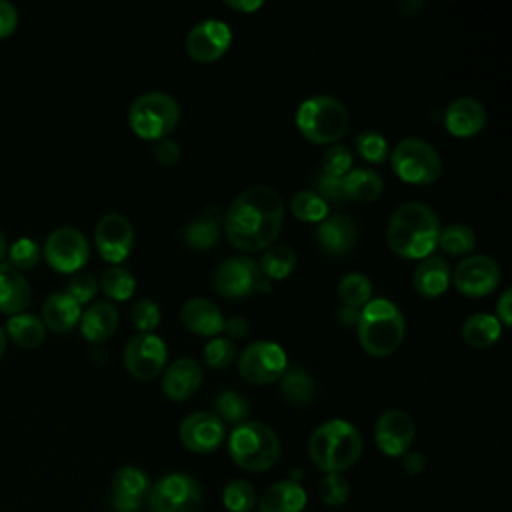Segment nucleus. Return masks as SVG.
Here are the masks:
<instances>
[{"label": "nucleus", "instance_id": "1", "mask_svg": "<svg viewBox=\"0 0 512 512\" xmlns=\"http://www.w3.org/2000/svg\"><path fill=\"white\" fill-rule=\"evenodd\" d=\"M222 222L232 246L244 252L266 250L282 232L284 200L272 186H250L232 200Z\"/></svg>", "mask_w": 512, "mask_h": 512}, {"label": "nucleus", "instance_id": "2", "mask_svg": "<svg viewBox=\"0 0 512 512\" xmlns=\"http://www.w3.org/2000/svg\"><path fill=\"white\" fill-rule=\"evenodd\" d=\"M438 232V214L428 204L410 200L392 212L386 226V242L396 256L422 260L436 248Z\"/></svg>", "mask_w": 512, "mask_h": 512}, {"label": "nucleus", "instance_id": "3", "mask_svg": "<svg viewBox=\"0 0 512 512\" xmlns=\"http://www.w3.org/2000/svg\"><path fill=\"white\" fill-rule=\"evenodd\" d=\"M308 454L318 470L326 474H342L360 460L362 436L358 428L348 420H326L310 434Z\"/></svg>", "mask_w": 512, "mask_h": 512}, {"label": "nucleus", "instance_id": "4", "mask_svg": "<svg viewBox=\"0 0 512 512\" xmlns=\"http://www.w3.org/2000/svg\"><path fill=\"white\" fill-rule=\"evenodd\" d=\"M358 340L366 354L384 358L398 350L404 340L406 322L400 308L386 298L368 300L360 308Z\"/></svg>", "mask_w": 512, "mask_h": 512}, {"label": "nucleus", "instance_id": "5", "mask_svg": "<svg viewBox=\"0 0 512 512\" xmlns=\"http://www.w3.org/2000/svg\"><path fill=\"white\" fill-rule=\"evenodd\" d=\"M228 454L242 470L264 472L276 464L280 456V440L264 422L246 420L236 424L230 432Z\"/></svg>", "mask_w": 512, "mask_h": 512}, {"label": "nucleus", "instance_id": "6", "mask_svg": "<svg viewBox=\"0 0 512 512\" xmlns=\"http://www.w3.org/2000/svg\"><path fill=\"white\" fill-rule=\"evenodd\" d=\"M296 128L312 144H332L348 130L346 106L330 94H314L296 108Z\"/></svg>", "mask_w": 512, "mask_h": 512}, {"label": "nucleus", "instance_id": "7", "mask_svg": "<svg viewBox=\"0 0 512 512\" xmlns=\"http://www.w3.org/2000/svg\"><path fill=\"white\" fill-rule=\"evenodd\" d=\"M180 120V104L168 92L152 90L136 96L128 108L132 132L144 140L166 138Z\"/></svg>", "mask_w": 512, "mask_h": 512}, {"label": "nucleus", "instance_id": "8", "mask_svg": "<svg viewBox=\"0 0 512 512\" xmlns=\"http://www.w3.org/2000/svg\"><path fill=\"white\" fill-rule=\"evenodd\" d=\"M390 164L396 176L410 184H432L442 172L438 150L416 136L402 138L390 154Z\"/></svg>", "mask_w": 512, "mask_h": 512}, {"label": "nucleus", "instance_id": "9", "mask_svg": "<svg viewBox=\"0 0 512 512\" xmlns=\"http://www.w3.org/2000/svg\"><path fill=\"white\" fill-rule=\"evenodd\" d=\"M146 498L150 512H198L202 488L194 476L170 472L150 486Z\"/></svg>", "mask_w": 512, "mask_h": 512}, {"label": "nucleus", "instance_id": "10", "mask_svg": "<svg viewBox=\"0 0 512 512\" xmlns=\"http://www.w3.org/2000/svg\"><path fill=\"white\" fill-rule=\"evenodd\" d=\"M288 368L286 352L280 344L270 340H256L248 344L238 358V372L250 384H270L280 380Z\"/></svg>", "mask_w": 512, "mask_h": 512}, {"label": "nucleus", "instance_id": "11", "mask_svg": "<svg viewBox=\"0 0 512 512\" xmlns=\"http://www.w3.org/2000/svg\"><path fill=\"white\" fill-rule=\"evenodd\" d=\"M166 342L154 332H138L124 346V368L136 380H154L166 366Z\"/></svg>", "mask_w": 512, "mask_h": 512}, {"label": "nucleus", "instance_id": "12", "mask_svg": "<svg viewBox=\"0 0 512 512\" xmlns=\"http://www.w3.org/2000/svg\"><path fill=\"white\" fill-rule=\"evenodd\" d=\"M42 252L54 270L70 274L88 262L90 244L78 228L60 226L46 236Z\"/></svg>", "mask_w": 512, "mask_h": 512}, {"label": "nucleus", "instance_id": "13", "mask_svg": "<svg viewBox=\"0 0 512 512\" xmlns=\"http://www.w3.org/2000/svg\"><path fill=\"white\" fill-rule=\"evenodd\" d=\"M450 280L464 296H488L500 282V266L486 254H472L458 262Z\"/></svg>", "mask_w": 512, "mask_h": 512}, {"label": "nucleus", "instance_id": "14", "mask_svg": "<svg viewBox=\"0 0 512 512\" xmlns=\"http://www.w3.org/2000/svg\"><path fill=\"white\" fill-rule=\"evenodd\" d=\"M232 44V30L226 22L210 18L192 26L186 34V54L202 64L216 62L226 54Z\"/></svg>", "mask_w": 512, "mask_h": 512}, {"label": "nucleus", "instance_id": "15", "mask_svg": "<svg viewBox=\"0 0 512 512\" xmlns=\"http://www.w3.org/2000/svg\"><path fill=\"white\" fill-rule=\"evenodd\" d=\"M416 438V424L406 410H384L374 424V440L382 454L390 458L404 456Z\"/></svg>", "mask_w": 512, "mask_h": 512}, {"label": "nucleus", "instance_id": "16", "mask_svg": "<svg viewBox=\"0 0 512 512\" xmlns=\"http://www.w3.org/2000/svg\"><path fill=\"white\" fill-rule=\"evenodd\" d=\"M260 278L262 274L252 258L230 256L214 270L212 286L224 298H244L256 290Z\"/></svg>", "mask_w": 512, "mask_h": 512}, {"label": "nucleus", "instance_id": "17", "mask_svg": "<svg viewBox=\"0 0 512 512\" xmlns=\"http://www.w3.org/2000/svg\"><path fill=\"white\" fill-rule=\"evenodd\" d=\"M94 240H96L98 254L106 262H112L116 266L132 250V244H134L132 222L118 212L104 214L94 228Z\"/></svg>", "mask_w": 512, "mask_h": 512}, {"label": "nucleus", "instance_id": "18", "mask_svg": "<svg viewBox=\"0 0 512 512\" xmlns=\"http://www.w3.org/2000/svg\"><path fill=\"white\" fill-rule=\"evenodd\" d=\"M182 444L196 454H210L218 450L226 438L224 422L212 412H192L180 422Z\"/></svg>", "mask_w": 512, "mask_h": 512}, {"label": "nucleus", "instance_id": "19", "mask_svg": "<svg viewBox=\"0 0 512 512\" xmlns=\"http://www.w3.org/2000/svg\"><path fill=\"white\" fill-rule=\"evenodd\" d=\"M150 486L148 474L142 468L132 464L120 466L112 476V512H140Z\"/></svg>", "mask_w": 512, "mask_h": 512}, {"label": "nucleus", "instance_id": "20", "mask_svg": "<svg viewBox=\"0 0 512 512\" xmlns=\"http://www.w3.org/2000/svg\"><path fill=\"white\" fill-rule=\"evenodd\" d=\"M202 366L194 358H178L162 374V392L172 402H184L194 396L202 384Z\"/></svg>", "mask_w": 512, "mask_h": 512}, {"label": "nucleus", "instance_id": "21", "mask_svg": "<svg viewBox=\"0 0 512 512\" xmlns=\"http://www.w3.org/2000/svg\"><path fill=\"white\" fill-rule=\"evenodd\" d=\"M358 228L346 214H330L316 226V242L328 256H342L356 246Z\"/></svg>", "mask_w": 512, "mask_h": 512}, {"label": "nucleus", "instance_id": "22", "mask_svg": "<svg viewBox=\"0 0 512 512\" xmlns=\"http://www.w3.org/2000/svg\"><path fill=\"white\" fill-rule=\"evenodd\" d=\"M444 126L452 136L468 138L486 126V108L480 100L460 96L452 100L444 110Z\"/></svg>", "mask_w": 512, "mask_h": 512}, {"label": "nucleus", "instance_id": "23", "mask_svg": "<svg viewBox=\"0 0 512 512\" xmlns=\"http://www.w3.org/2000/svg\"><path fill=\"white\" fill-rule=\"evenodd\" d=\"M182 324L198 336H218L224 330V316L220 308L202 296L188 298L180 308Z\"/></svg>", "mask_w": 512, "mask_h": 512}, {"label": "nucleus", "instance_id": "24", "mask_svg": "<svg viewBox=\"0 0 512 512\" xmlns=\"http://www.w3.org/2000/svg\"><path fill=\"white\" fill-rule=\"evenodd\" d=\"M450 278H452V272H450L448 260L436 254H428L416 266L412 274V286L420 296L436 298L446 292Z\"/></svg>", "mask_w": 512, "mask_h": 512}, {"label": "nucleus", "instance_id": "25", "mask_svg": "<svg viewBox=\"0 0 512 512\" xmlns=\"http://www.w3.org/2000/svg\"><path fill=\"white\" fill-rule=\"evenodd\" d=\"M306 490L292 480L270 484L258 498V512H302L306 508Z\"/></svg>", "mask_w": 512, "mask_h": 512}, {"label": "nucleus", "instance_id": "26", "mask_svg": "<svg viewBox=\"0 0 512 512\" xmlns=\"http://www.w3.org/2000/svg\"><path fill=\"white\" fill-rule=\"evenodd\" d=\"M32 290L26 276L8 262H0V312L18 314L30 304Z\"/></svg>", "mask_w": 512, "mask_h": 512}, {"label": "nucleus", "instance_id": "27", "mask_svg": "<svg viewBox=\"0 0 512 512\" xmlns=\"http://www.w3.org/2000/svg\"><path fill=\"white\" fill-rule=\"evenodd\" d=\"M118 308L110 302H94L80 314V332L90 342H104L118 328Z\"/></svg>", "mask_w": 512, "mask_h": 512}, {"label": "nucleus", "instance_id": "28", "mask_svg": "<svg viewBox=\"0 0 512 512\" xmlns=\"http://www.w3.org/2000/svg\"><path fill=\"white\" fill-rule=\"evenodd\" d=\"M82 308L66 292H52L42 304V322L54 332H68L80 322Z\"/></svg>", "mask_w": 512, "mask_h": 512}, {"label": "nucleus", "instance_id": "29", "mask_svg": "<svg viewBox=\"0 0 512 512\" xmlns=\"http://www.w3.org/2000/svg\"><path fill=\"white\" fill-rule=\"evenodd\" d=\"M342 190L346 200L368 204L382 194L384 180L378 172L370 168H352L348 174L342 176Z\"/></svg>", "mask_w": 512, "mask_h": 512}, {"label": "nucleus", "instance_id": "30", "mask_svg": "<svg viewBox=\"0 0 512 512\" xmlns=\"http://www.w3.org/2000/svg\"><path fill=\"white\" fill-rule=\"evenodd\" d=\"M220 224L222 212L216 206L206 208L198 218L186 224L184 228V242L194 250H208L216 246L220 238Z\"/></svg>", "mask_w": 512, "mask_h": 512}, {"label": "nucleus", "instance_id": "31", "mask_svg": "<svg viewBox=\"0 0 512 512\" xmlns=\"http://www.w3.org/2000/svg\"><path fill=\"white\" fill-rule=\"evenodd\" d=\"M462 340L472 348H490L502 334V324L494 314L476 312L462 324Z\"/></svg>", "mask_w": 512, "mask_h": 512}, {"label": "nucleus", "instance_id": "32", "mask_svg": "<svg viewBox=\"0 0 512 512\" xmlns=\"http://www.w3.org/2000/svg\"><path fill=\"white\" fill-rule=\"evenodd\" d=\"M280 392L286 402L304 406L310 404L316 396V382L302 366H290L280 376Z\"/></svg>", "mask_w": 512, "mask_h": 512}, {"label": "nucleus", "instance_id": "33", "mask_svg": "<svg viewBox=\"0 0 512 512\" xmlns=\"http://www.w3.org/2000/svg\"><path fill=\"white\" fill-rule=\"evenodd\" d=\"M6 332L18 346L36 348L46 336V326L42 318L32 312H18L8 318Z\"/></svg>", "mask_w": 512, "mask_h": 512}, {"label": "nucleus", "instance_id": "34", "mask_svg": "<svg viewBox=\"0 0 512 512\" xmlns=\"http://www.w3.org/2000/svg\"><path fill=\"white\" fill-rule=\"evenodd\" d=\"M296 268V252L286 244H272L264 250L258 270L266 280H282Z\"/></svg>", "mask_w": 512, "mask_h": 512}, {"label": "nucleus", "instance_id": "35", "mask_svg": "<svg viewBox=\"0 0 512 512\" xmlns=\"http://www.w3.org/2000/svg\"><path fill=\"white\" fill-rule=\"evenodd\" d=\"M436 246L448 256H464L474 250L476 234L468 224L454 222V224L440 228Z\"/></svg>", "mask_w": 512, "mask_h": 512}, {"label": "nucleus", "instance_id": "36", "mask_svg": "<svg viewBox=\"0 0 512 512\" xmlns=\"http://www.w3.org/2000/svg\"><path fill=\"white\" fill-rule=\"evenodd\" d=\"M372 296V282L368 280V276L360 274V272H348L346 276L340 278L338 282V298L342 302V306H350V308H362Z\"/></svg>", "mask_w": 512, "mask_h": 512}, {"label": "nucleus", "instance_id": "37", "mask_svg": "<svg viewBox=\"0 0 512 512\" xmlns=\"http://www.w3.org/2000/svg\"><path fill=\"white\" fill-rule=\"evenodd\" d=\"M214 408H216V416L228 424H242L250 414L248 400L234 390L218 392L214 398Z\"/></svg>", "mask_w": 512, "mask_h": 512}, {"label": "nucleus", "instance_id": "38", "mask_svg": "<svg viewBox=\"0 0 512 512\" xmlns=\"http://www.w3.org/2000/svg\"><path fill=\"white\" fill-rule=\"evenodd\" d=\"M290 212L302 222H320L328 216V204L314 190H298L290 200Z\"/></svg>", "mask_w": 512, "mask_h": 512}, {"label": "nucleus", "instance_id": "39", "mask_svg": "<svg viewBox=\"0 0 512 512\" xmlns=\"http://www.w3.org/2000/svg\"><path fill=\"white\" fill-rule=\"evenodd\" d=\"M222 502L228 512H252L256 508V490L244 478H234L224 486Z\"/></svg>", "mask_w": 512, "mask_h": 512}, {"label": "nucleus", "instance_id": "40", "mask_svg": "<svg viewBox=\"0 0 512 512\" xmlns=\"http://www.w3.org/2000/svg\"><path fill=\"white\" fill-rule=\"evenodd\" d=\"M100 286L112 300H128L136 290V278L126 268L112 264L102 272Z\"/></svg>", "mask_w": 512, "mask_h": 512}, {"label": "nucleus", "instance_id": "41", "mask_svg": "<svg viewBox=\"0 0 512 512\" xmlns=\"http://www.w3.org/2000/svg\"><path fill=\"white\" fill-rule=\"evenodd\" d=\"M354 148L362 160L372 162V164H380L388 156V142H386L384 134H380L378 130H372V128L358 132V136L354 140Z\"/></svg>", "mask_w": 512, "mask_h": 512}, {"label": "nucleus", "instance_id": "42", "mask_svg": "<svg viewBox=\"0 0 512 512\" xmlns=\"http://www.w3.org/2000/svg\"><path fill=\"white\" fill-rule=\"evenodd\" d=\"M6 254H8V264H12L14 268H18L22 272V270L34 268L38 264V260L42 256V248L34 238L20 236L8 246Z\"/></svg>", "mask_w": 512, "mask_h": 512}, {"label": "nucleus", "instance_id": "43", "mask_svg": "<svg viewBox=\"0 0 512 512\" xmlns=\"http://www.w3.org/2000/svg\"><path fill=\"white\" fill-rule=\"evenodd\" d=\"M236 360V346L230 338L214 336L204 346V362L210 370H226Z\"/></svg>", "mask_w": 512, "mask_h": 512}, {"label": "nucleus", "instance_id": "44", "mask_svg": "<svg viewBox=\"0 0 512 512\" xmlns=\"http://www.w3.org/2000/svg\"><path fill=\"white\" fill-rule=\"evenodd\" d=\"M318 496L326 506H342L350 496V484L346 476L340 472L324 474V478L318 484Z\"/></svg>", "mask_w": 512, "mask_h": 512}, {"label": "nucleus", "instance_id": "45", "mask_svg": "<svg viewBox=\"0 0 512 512\" xmlns=\"http://www.w3.org/2000/svg\"><path fill=\"white\" fill-rule=\"evenodd\" d=\"M312 190L326 202V204H344L346 196L342 190V178L326 174L324 170H316L312 174Z\"/></svg>", "mask_w": 512, "mask_h": 512}, {"label": "nucleus", "instance_id": "46", "mask_svg": "<svg viewBox=\"0 0 512 512\" xmlns=\"http://www.w3.org/2000/svg\"><path fill=\"white\" fill-rule=\"evenodd\" d=\"M160 308L150 298H140L130 308V320L140 332H152L160 324Z\"/></svg>", "mask_w": 512, "mask_h": 512}, {"label": "nucleus", "instance_id": "47", "mask_svg": "<svg viewBox=\"0 0 512 512\" xmlns=\"http://www.w3.org/2000/svg\"><path fill=\"white\" fill-rule=\"evenodd\" d=\"M320 170H324L326 174L342 178L344 174H348L352 170V154H350V150L346 146H342V144H332L324 152Z\"/></svg>", "mask_w": 512, "mask_h": 512}, {"label": "nucleus", "instance_id": "48", "mask_svg": "<svg viewBox=\"0 0 512 512\" xmlns=\"http://www.w3.org/2000/svg\"><path fill=\"white\" fill-rule=\"evenodd\" d=\"M64 292L70 294L82 306V304L90 302L96 296L98 280L90 272H74L72 278L68 280V288Z\"/></svg>", "mask_w": 512, "mask_h": 512}, {"label": "nucleus", "instance_id": "49", "mask_svg": "<svg viewBox=\"0 0 512 512\" xmlns=\"http://www.w3.org/2000/svg\"><path fill=\"white\" fill-rule=\"evenodd\" d=\"M152 154H154V160L162 166H174L178 160H180V146L176 140H170V138H162V140H156L154 148H152Z\"/></svg>", "mask_w": 512, "mask_h": 512}, {"label": "nucleus", "instance_id": "50", "mask_svg": "<svg viewBox=\"0 0 512 512\" xmlns=\"http://www.w3.org/2000/svg\"><path fill=\"white\" fill-rule=\"evenodd\" d=\"M18 26V10L10 0H0V38L10 36Z\"/></svg>", "mask_w": 512, "mask_h": 512}, {"label": "nucleus", "instance_id": "51", "mask_svg": "<svg viewBox=\"0 0 512 512\" xmlns=\"http://www.w3.org/2000/svg\"><path fill=\"white\" fill-rule=\"evenodd\" d=\"M510 308H512V290L506 288V290L500 294L498 304H496V318H498V322L502 320V324H506V326L512 324V312H510Z\"/></svg>", "mask_w": 512, "mask_h": 512}, {"label": "nucleus", "instance_id": "52", "mask_svg": "<svg viewBox=\"0 0 512 512\" xmlns=\"http://www.w3.org/2000/svg\"><path fill=\"white\" fill-rule=\"evenodd\" d=\"M224 332L230 336V340H238L244 338L248 334V322L242 316H232L228 320H224Z\"/></svg>", "mask_w": 512, "mask_h": 512}, {"label": "nucleus", "instance_id": "53", "mask_svg": "<svg viewBox=\"0 0 512 512\" xmlns=\"http://www.w3.org/2000/svg\"><path fill=\"white\" fill-rule=\"evenodd\" d=\"M402 466L408 474H420L424 468H426V458L422 456V452H416V450H408L404 456H402Z\"/></svg>", "mask_w": 512, "mask_h": 512}, {"label": "nucleus", "instance_id": "54", "mask_svg": "<svg viewBox=\"0 0 512 512\" xmlns=\"http://www.w3.org/2000/svg\"><path fill=\"white\" fill-rule=\"evenodd\" d=\"M224 4L232 10H238V12H256L264 2L262 0H224Z\"/></svg>", "mask_w": 512, "mask_h": 512}, {"label": "nucleus", "instance_id": "55", "mask_svg": "<svg viewBox=\"0 0 512 512\" xmlns=\"http://www.w3.org/2000/svg\"><path fill=\"white\" fill-rule=\"evenodd\" d=\"M336 316H338L342 326H356L358 318H360V310L358 308H350V306H340Z\"/></svg>", "mask_w": 512, "mask_h": 512}, {"label": "nucleus", "instance_id": "56", "mask_svg": "<svg viewBox=\"0 0 512 512\" xmlns=\"http://www.w3.org/2000/svg\"><path fill=\"white\" fill-rule=\"evenodd\" d=\"M424 8V2L422 0H404L398 4V10L402 16L406 18H414L420 14V10Z\"/></svg>", "mask_w": 512, "mask_h": 512}, {"label": "nucleus", "instance_id": "57", "mask_svg": "<svg viewBox=\"0 0 512 512\" xmlns=\"http://www.w3.org/2000/svg\"><path fill=\"white\" fill-rule=\"evenodd\" d=\"M6 252H8V242H6V236H4V232L0 230V260L6 256Z\"/></svg>", "mask_w": 512, "mask_h": 512}, {"label": "nucleus", "instance_id": "58", "mask_svg": "<svg viewBox=\"0 0 512 512\" xmlns=\"http://www.w3.org/2000/svg\"><path fill=\"white\" fill-rule=\"evenodd\" d=\"M4 348H6V330L0 326V356H2Z\"/></svg>", "mask_w": 512, "mask_h": 512}]
</instances>
